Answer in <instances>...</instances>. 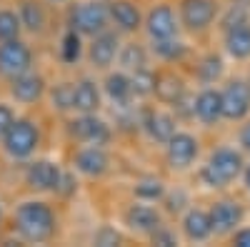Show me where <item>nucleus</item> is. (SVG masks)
Here are the masks:
<instances>
[{"label":"nucleus","mask_w":250,"mask_h":247,"mask_svg":"<svg viewBox=\"0 0 250 247\" xmlns=\"http://www.w3.org/2000/svg\"><path fill=\"white\" fill-rule=\"evenodd\" d=\"M15 230L25 242H48L55 235V215L45 202L28 200L15 210Z\"/></svg>","instance_id":"obj_1"},{"label":"nucleus","mask_w":250,"mask_h":247,"mask_svg":"<svg viewBox=\"0 0 250 247\" xmlns=\"http://www.w3.org/2000/svg\"><path fill=\"white\" fill-rule=\"evenodd\" d=\"M243 155L233 148H218L208 162L203 165L200 170V177L208 188H225V185H230L245 168H243Z\"/></svg>","instance_id":"obj_2"},{"label":"nucleus","mask_w":250,"mask_h":247,"mask_svg":"<svg viewBox=\"0 0 250 247\" xmlns=\"http://www.w3.org/2000/svg\"><path fill=\"white\" fill-rule=\"evenodd\" d=\"M110 23V3L105 0H85V3H75L68 13V25L78 30L80 35H98L108 30Z\"/></svg>","instance_id":"obj_3"},{"label":"nucleus","mask_w":250,"mask_h":247,"mask_svg":"<svg viewBox=\"0 0 250 247\" xmlns=\"http://www.w3.org/2000/svg\"><path fill=\"white\" fill-rule=\"evenodd\" d=\"M38 142H40V133L35 128V122L30 120H18L10 125V130L5 133L3 137V145H5V152L15 160H25L35 152L38 148Z\"/></svg>","instance_id":"obj_4"},{"label":"nucleus","mask_w":250,"mask_h":247,"mask_svg":"<svg viewBox=\"0 0 250 247\" xmlns=\"http://www.w3.org/2000/svg\"><path fill=\"white\" fill-rule=\"evenodd\" d=\"M30 63H33V53L30 48L23 43V40H3L0 43V75L3 77H18L30 70Z\"/></svg>","instance_id":"obj_5"},{"label":"nucleus","mask_w":250,"mask_h":247,"mask_svg":"<svg viewBox=\"0 0 250 247\" xmlns=\"http://www.w3.org/2000/svg\"><path fill=\"white\" fill-rule=\"evenodd\" d=\"M220 95H223V117L243 120L250 113V85L245 80H228Z\"/></svg>","instance_id":"obj_6"},{"label":"nucleus","mask_w":250,"mask_h":247,"mask_svg":"<svg viewBox=\"0 0 250 247\" xmlns=\"http://www.w3.org/2000/svg\"><path fill=\"white\" fill-rule=\"evenodd\" d=\"M218 3L215 0H183L180 3V20L188 30L200 33L215 20Z\"/></svg>","instance_id":"obj_7"},{"label":"nucleus","mask_w":250,"mask_h":247,"mask_svg":"<svg viewBox=\"0 0 250 247\" xmlns=\"http://www.w3.org/2000/svg\"><path fill=\"white\" fill-rule=\"evenodd\" d=\"M198 150H200V145L190 133H175L165 142V157H168L170 168H175V170L190 168L198 157Z\"/></svg>","instance_id":"obj_8"},{"label":"nucleus","mask_w":250,"mask_h":247,"mask_svg":"<svg viewBox=\"0 0 250 247\" xmlns=\"http://www.w3.org/2000/svg\"><path fill=\"white\" fill-rule=\"evenodd\" d=\"M70 135L85 145H105L110 140V128L105 120L95 117V113H88L70 122Z\"/></svg>","instance_id":"obj_9"},{"label":"nucleus","mask_w":250,"mask_h":247,"mask_svg":"<svg viewBox=\"0 0 250 247\" xmlns=\"http://www.w3.org/2000/svg\"><path fill=\"white\" fill-rule=\"evenodd\" d=\"M60 177H62V170L58 168L55 162H50V160H35V162L28 165V170H25L28 188L30 190H38V192L58 190Z\"/></svg>","instance_id":"obj_10"},{"label":"nucleus","mask_w":250,"mask_h":247,"mask_svg":"<svg viewBox=\"0 0 250 247\" xmlns=\"http://www.w3.org/2000/svg\"><path fill=\"white\" fill-rule=\"evenodd\" d=\"M245 210L238 200H220L210 208V220H213V232L215 235H230L238 230L243 222Z\"/></svg>","instance_id":"obj_11"},{"label":"nucleus","mask_w":250,"mask_h":247,"mask_svg":"<svg viewBox=\"0 0 250 247\" xmlns=\"http://www.w3.org/2000/svg\"><path fill=\"white\" fill-rule=\"evenodd\" d=\"M145 30L150 40H168L178 38V20L170 5H155L145 18Z\"/></svg>","instance_id":"obj_12"},{"label":"nucleus","mask_w":250,"mask_h":247,"mask_svg":"<svg viewBox=\"0 0 250 247\" xmlns=\"http://www.w3.org/2000/svg\"><path fill=\"white\" fill-rule=\"evenodd\" d=\"M120 53V38L118 33H110V30H103L98 35H93V43H90V63L98 68V70H105L113 65V60L118 57Z\"/></svg>","instance_id":"obj_13"},{"label":"nucleus","mask_w":250,"mask_h":247,"mask_svg":"<svg viewBox=\"0 0 250 247\" xmlns=\"http://www.w3.org/2000/svg\"><path fill=\"white\" fill-rule=\"evenodd\" d=\"M75 168L88 177H100L108 172L110 157L103 150V145H85L75 152Z\"/></svg>","instance_id":"obj_14"},{"label":"nucleus","mask_w":250,"mask_h":247,"mask_svg":"<svg viewBox=\"0 0 250 247\" xmlns=\"http://www.w3.org/2000/svg\"><path fill=\"white\" fill-rule=\"evenodd\" d=\"M125 225L133 230V232H140V235H150L160 228V212L153 208V205H130L128 210H125Z\"/></svg>","instance_id":"obj_15"},{"label":"nucleus","mask_w":250,"mask_h":247,"mask_svg":"<svg viewBox=\"0 0 250 247\" xmlns=\"http://www.w3.org/2000/svg\"><path fill=\"white\" fill-rule=\"evenodd\" d=\"M10 93L18 102H25V105H30V102H38L40 97H43L45 93V80L35 75V73H23L10 80Z\"/></svg>","instance_id":"obj_16"},{"label":"nucleus","mask_w":250,"mask_h":247,"mask_svg":"<svg viewBox=\"0 0 250 247\" xmlns=\"http://www.w3.org/2000/svg\"><path fill=\"white\" fill-rule=\"evenodd\" d=\"M183 235L190 240V242H203L213 235V220L210 212H205L200 208L188 210L183 217Z\"/></svg>","instance_id":"obj_17"},{"label":"nucleus","mask_w":250,"mask_h":247,"mask_svg":"<svg viewBox=\"0 0 250 247\" xmlns=\"http://www.w3.org/2000/svg\"><path fill=\"white\" fill-rule=\"evenodd\" d=\"M195 117L205 125H213L223 117V95L213 88H205L195 97Z\"/></svg>","instance_id":"obj_18"},{"label":"nucleus","mask_w":250,"mask_h":247,"mask_svg":"<svg viewBox=\"0 0 250 247\" xmlns=\"http://www.w3.org/2000/svg\"><path fill=\"white\" fill-rule=\"evenodd\" d=\"M110 20L115 23V28L120 33H135L143 23L138 5L130 3V0H113L110 3Z\"/></svg>","instance_id":"obj_19"},{"label":"nucleus","mask_w":250,"mask_h":247,"mask_svg":"<svg viewBox=\"0 0 250 247\" xmlns=\"http://www.w3.org/2000/svg\"><path fill=\"white\" fill-rule=\"evenodd\" d=\"M143 128L148 130V135L155 140V142H168L178 130H175V117L170 113H163V110H150L143 120Z\"/></svg>","instance_id":"obj_20"},{"label":"nucleus","mask_w":250,"mask_h":247,"mask_svg":"<svg viewBox=\"0 0 250 247\" xmlns=\"http://www.w3.org/2000/svg\"><path fill=\"white\" fill-rule=\"evenodd\" d=\"M100 108V90L93 80H80L75 82V90H73V110H78L80 115H88L95 113Z\"/></svg>","instance_id":"obj_21"},{"label":"nucleus","mask_w":250,"mask_h":247,"mask_svg":"<svg viewBox=\"0 0 250 247\" xmlns=\"http://www.w3.org/2000/svg\"><path fill=\"white\" fill-rule=\"evenodd\" d=\"M225 50L230 53L235 60L250 57V23L225 30Z\"/></svg>","instance_id":"obj_22"},{"label":"nucleus","mask_w":250,"mask_h":247,"mask_svg":"<svg viewBox=\"0 0 250 247\" xmlns=\"http://www.w3.org/2000/svg\"><path fill=\"white\" fill-rule=\"evenodd\" d=\"M105 95L115 102V105H128L133 100V85H130V75L125 73H110L105 77Z\"/></svg>","instance_id":"obj_23"},{"label":"nucleus","mask_w":250,"mask_h":247,"mask_svg":"<svg viewBox=\"0 0 250 247\" xmlns=\"http://www.w3.org/2000/svg\"><path fill=\"white\" fill-rule=\"evenodd\" d=\"M20 23H23V28H28L30 33H43L45 30V10L40 3H35V0H23L20 3Z\"/></svg>","instance_id":"obj_24"},{"label":"nucleus","mask_w":250,"mask_h":247,"mask_svg":"<svg viewBox=\"0 0 250 247\" xmlns=\"http://www.w3.org/2000/svg\"><path fill=\"white\" fill-rule=\"evenodd\" d=\"M183 93H185V85H183V80L175 73H163V75L155 77V95H158V100L170 102L173 105Z\"/></svg>","instance_id":"obj_25"},{"label":"nucleus","mask_w":250,"mask_h":247,"mask_svg":"<svg viewBox=\"0 0 250 247\" xmlns=\"http://www.w3.org/2000/svg\"><path fill=\"white\" fill-rule=\"evenodd\" d=\"M118 63L123 70H143V68H148V53H145V48L140 43H128V45H123L120 53H118Z\"/></svg>","instance_id":"obj_26"},{"label":"nucleus","mask_w":250,"mask_h":247,"mask_svg":"<svg viewBox=\"0 0 250 247\" xmlns=\"http://www.w3.org/2000/svg\"><path fill=\"white\" fill-rule=\"evenodd\" d=\"M153 53L160 60H168V63H175V60H183L188 48L185 43H180L178 38H168V40H153Z\"/></svg>","instance_id":"obj_27"},{"label":"nucleus","mask_w":250,"mask_h":247,"mask_svg":"<svg viewBox=\"0 0 250 247\" xmlns=\"http://www.w3.org/2000/svg\"><path fill=\"white\" fill-rule=\"evenodd\" d=\"M155 77L148 68H143V70H135L130 75V85H133V97H150L155 95Z\"/></svg>","instance_id":"obj_28"},{"label":"nucleus","mask_w":250,"mask_h":247,"mask_svg":"<svg viewBox=\"0 0 250 247\" xmlns=\"http://www.w3.org/2000/svg\"><path fill=\"white\" fill-rule=\"evenodd\" d=\"M83 53V45H80V33L68 28V33L62 35V43H60V57H62V63H78V57Z\"/></svg>","instance_id":"obj_29"},{"label":"nucleus","mask_w":250,"mask_h":247,"mask_svg":"<svg viewBox=\"0 0 250 247\" xmlns=\"http://www.w3.org/2000/svg\"><path fill=\"white\" fill-rule=\"evenodd\" d=\"M135 197L145 200V202H155L165 197V185L158 177H145L135 185Z\"/></svg>","instance_id":"obj_30"},{"label":"nucleus","mask_w":250,"mask_h":247,"mask_svg":"<svg viewBox=\"0 0 250 247\" xmlns=\"http://www.w3.org/2000/svg\"><path fill=\"white\" fill-rule=\"evenodd\" d=\"M223 75V60L218 55H205L198 65V77L205 85H213V82Z\"/></svg>","instance_id":"obj_31"},{"label":"nucleus","mask_w":250,"mask_h":247,"mask_svg":"<svg viewBox=\"0 0 250 247\" xmlns=\"http://www.w3.org/2000/svg\"><path fill=\"white\" fill-rule=\"evenodd\" d=\"M20 28H23L20 15H15L13 10H0V43H3V40L18 38Z\"/></svg>","instance_id":"obj_32"},{"label":"nucleus","mask_w":250,"mask_h":247,"mask_svg":"<svg viewBox=\"0 0 250 247\" xmlns=\"http://www.w3.org/2000/svg\"><path fill=\"white\" fill-rule=\"evenodd\" d=\"M245 23H250V8L243 5V3H235L223 15V33L235 28V25H245Z\"/></svg>","instance_id":"obj_33"},{"label":"nucleus","mask_w":250,"mask_h":247,"mask_svg":"<svg viewBox=\"0 0 250 247\" xmlns=\"http://www.w3.org/2000/svg\"><path fill=\"white\" fill-rule=\"evenodd\" d=\"M73 82H60L53 88V108L58 110H73Z\"/></svg>","instance_id":"obj_34"},{"label":"nucleus","mask_w":250,"mask_h":247,"mask_svg":"<svg viewBox=\"0 0 250 247\" xmlns=\"http://www.w3.org/2000/svg\"><path fill=\"white\" fill-rule=\"evenodd\" d=\"M148 237H150V242H153V245H163V247L178 245V237H175V232H173V230H168V228H163V225H160V228H158L155 232H150Z\"/></svg>","instance_id":"obj_35"},{"label":"nucleus","mask_w":250,"mask_h":247,"mask_svg":"<svg viewBox=\"0 0 250 247\" xmlns=\"http://www.w3.org/2000/svg\"><path fill=\"white\" fill-rule=\"evenodd\" d=\"M185 205H188V195L183 190H175L170 195H165V208H168V212H180Z\"/></svg>","instance_id":"obj_36"},{"label":"nucleus","mask_w":250,"mask_h":247,"mask_svg":"<svg viewBox=\"0 0 250 247\" xmlns=\"http://www.w3.org/2000/svg\"><path fill=\"white\" fill-rule=\"evenodd\" d=\"M13 122H15V115H13L10 105H5V102H0V140L5 137V133L10 130Z\"/></svg>","instance_id":"obj_37"},{"label":"nucleus","mask_w":250,"mask_h":247,"mask_svg":"<svg viewBox=\"0 0 250 247\" xmlns=\"http://www.w3.org/2000/svg\"><path fill=\"white\" fill-rule=\"evenodd\" d=\"M93 240H95V245H105V247H108V245H118V242H120V235H118L113 228H103L100 232H95Z\"/></svg>","instance_id":"obj_38"},{"label":"nucleus","mask_w":250,"mask_h":247,"mask_svg":"<svg viewBox=\"0 0 250 247\" xmlns=\"http://www.w3.org/2000/svg\"><path fill=\"white\" fill-rule=\"evenodd\" d=\"M55 192H60V195H73L75 192V180L68 175V172H62V177H60V185H58V190Z\"/></svg>","instance_id":"obj_39"},{"label":"nucleus","mask_w":250,"mask_h":247,"mask_svg":"<svg viewBox=\"0 0 250 247\" xmlns=\"http://www.w3.org/2000/svg\"><path fill=\"white\" fill-rule=\"evenodd\" d=\"M233 242H235L238 247H250V228L235 230V232H233Z\"/></svg>","instance_id":"obj_40"},{"label":"nucleus","mask_w":250,"mask_h":247,"mask_svg":"<svg viewBox=\"0 0 250 247\" xmlns=\"http://www.w3.org/2000/svg\"><path fill=\"white\" fill-rule=\"evenodd\" d=\"M240 148L245 150V152H250V120L243 125V130H240Z\"/></svg>","instance_id":"obj_41"},{"label":"nucleus","mask_w":250,"mask_h":247,"mask_svg":"<svg viewBox=\"0 0 250 247\" xmlns=\"http://www.w3.org/2000/svg\"><path fill=\"white\" fill-rule=\"evenodd\" d=\"M243 177H245V188H248V192H250V165L243 170Z\"/></svg>","instance_id":"obj_42"},{"label":"nucleus","mask_w":250,"mask_h":247,"mask_svg":"<svg viewBox=\"0 0 250 247\" xmlns=\"http://www.w3.org/2000/svg\"><path fill=\"white\" fill-rule=\"evenodd\" d=\"M50 3H62V0H50Z\"/></svg>","instance_id":"obj_43"},{"label":"nucleus","mask_w":250,"mask_h":247,"mask_svg":"<svg viewBox=\"0 0 250 247\" xmlns=\"http://www.w3.org/2000/svg\"><path fill=\"white\" fill-rule=\"evenodd\" d=\"M248 85H250V80H248Z\"/></svg>","instance_id":"obj_44"}]
</instances>
